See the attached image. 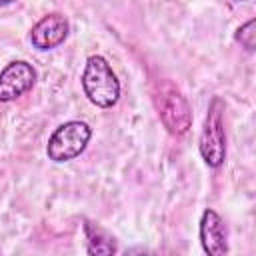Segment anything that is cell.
Returning a JSON list of instances; mask_svg holds the SVG:
<instances>
[{
    "label": "cell",
    "mask_w": 256,
    "mask_h": 256,
    "mask_svg": "<svg viewBox=\"0 0 256 256\" xmlns=\"http://www.w3.org/2000/svg\"><path fill=\"white\" fill-rule=\"evenodd\" d=\"M154 106L164 128L172 136H182L192 126V110L184 94L170 80H156L152 88Z\"/></svg>",
    "instance_id": "6da1fadb"
},
{
    "label": "cell",
    "mask_w": 256,
    "mask_h": 256,
    "mask_svg": "<svg viewBox=\"0 0 256 256\" xmlns=\"http://www.w3.org/2000/svg\"><path fill=\"white\" fill-rule=\"evenodd\" d=\"M82 90L98 108H112L120 98V82L104 56H88L82 72Z\"/></svg>",
    "instance_id": "7a4b0ae2"
},
{
    "label": "cell",
    "mask_w": 256,
    "mask_h": 256,
    "mask_svg": "<svg viewBox=\"0 0 256 256\" xmlns=\"http://www.w3.org/2000/svg\"><path fill=\"white\" fill-rule=\"evenodd\" d=\"M200 156L210 168H220L226 160V130H224V102L214 96L208 104L204 126L200 132Z\"/></svg>",
    "instance_id": "3957f363"
},
{
    "label": "cell",
    "mask_w": 256,
    "mask_h": 256,
    "mask_svg": "<svg viewBox=\"0 0 256 256\" xmlns=\"http://www.w3.org/2000/svg\"><path fill=\"white\" fill-rule=\"evenodd\" d=\"M92 138V128L86 122L70 120L60 124L46 144V154L52 162H68L80 156Z\"/></svg>",
    "instance_id": "277c9868"
},
{
    "label": "cell",
    "mask_w": 256,
    "mask_h": 256,
    "mask_svg": "<svg viewBox=\"0 0 256 256\" xmlns=\"http://www.w3.org/2000/svg\"><path fill=\"white\" fill-rule=\"evenodd\" d=\"M36 70L26 60H14L0 70V102H12L32 90Z\"/></svg>",
    "instance_id": "5b68a950"
},
{
    "label": "cell",
    "mask_w": 256,
    "mask_h": 256,
    "mask_svg": "<svg viewBox=\"0 0 256 256\" xmlns=\"http://www.w3.org/2000/svg\"><path fill=\"white\" fill-rule=\"evenodd\" d=\"M68 32H70L68 20L62 14H58V12H52V14L42 16L32 26V30H30V42L38 50H52V48L60 46L66 40Z\"/></svg>",
    "instance_id": "8992f818"
},
{
    "label": "cell",
    "mask_w": 256,
    "mask_h": 256,
    "mask_svg": "<svg viewBox=\"0 0 256 256\" xmlns=\"http://www.w3.org/2000/svg\"><path fill=\"white\" fill-rule=\"evenodd\" d=\"M200 242L206 254L224 256L228 252V232L220 214L212 208H206L200 218Z\"/></svg>",
    "instance_id": "52a82bcc"
},
{
    "label": "cell",
    "mask_w": 256,
    "mask_h": 256,
    "mask_svg": "<svg viewBox=\"0 0 256 256\" xmlns=\"http://www.w3.org/2000/svg\"><path fill=\"white\" fill-rule=\"evenodd\" d=\"M84 232H86V240H88V254H114L118 250L114 238H110L96 224L86 222Z\"/></svg>",
    "instance_id": "ba28073f"
},
{
    "label": "cell",
    "mask_w": 256,
    "mask_h": 256,
    "mask_svg": "<svg viewBox=\"0 0 256 256\" xmlns=\"http://www.w3.org/2000/svg\"><path fill=\"white\" fill-rule=\"evenodd\" d=\"M236 40L248 50V52H254L256 48V20H248L246 24H242L238 30H236Z\"/></svg>",
    "instance_id": "9c48e42d"
},
{
    "label": "cell",
    "mask_w": 256,
    "mask_h": 256,
    "mask_svg": "<svg viewBox=\"0 0 256 256\" xmlns=\"http://www.w3.org/2000/svg\"><path fill=\"white\" fill-rule=\"evenodd\" d=\"M12 2H16V0H0V6H8V4H12Z\"/></svg>",
    "instance_id": "30bf717a"
},
{
    "label": "cell",
    "mask_w": 256,
    "mask_h": 256,
    "mask_svg": "<svg viewBox=\"0 0 256 256\" xmlns=\"http://www.w3.org/2000/svg\"><path fill=\"white\" fill-rule=\"evenodd\" d=\"M238 2H240V0H238Z\"/></svg>",
    "instance_id": "8fae6325"
}]
</instances>
